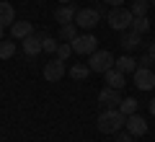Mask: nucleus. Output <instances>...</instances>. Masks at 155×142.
<instances>
[{
  "mask_svg": "<svg viewBox=\"0 0 155 142\" xmlns=\"http://www.w3.org/2000/svg\"><path fill=\"white\" fill-rule=\"evenodd\" d=\"M44 52V34H31L23 39V54L26 57H36Z\"/></svg>",
  "mask_w": 155,
  "mask_h": 142,
  "instance_id": "obj_8",
  "label": "nucleus"
},
{
  "mask_svg": "<svg viewBox=\"0 0 155 142\" xmlns=\"http://www.w3.org/2000/svg\"><path fill=\"white\" fill-rule=\"evenodd\" d=\"M44 80L47 83H57V80H62V78H65V60H60V57H54V60H49L44 65Z\"/></svg>",
  "mask_w": 155,
  "mask_h": 142,
  "instance_id": "obj_7",
  "label": "nucleus"
},
{
  "mask_svg": "<svg viewBox=\"0 0 155 142\" xmlns=\"http://www.w3.org/2000/svg\"><path fill=\"white\" fill-rule=\"evenodd\" d=\"M137 62H140V60H134L132 54H124V57H119V60L114 62V67H116L119 72H124V75H127V72H134V70L140 67Z\"/></svg>",
  "mask_w": 155,
  "mask_h": 142,
  "instance_id": "obj_16",
  "label": "nucleus"
},
{
  "mask_svg": "<svg viewBox=\"0 0 155 142\" xmlns=\"http://www.w3.org/2000/svg\"><path fill=\"white\" fill-rule=\"evenodd\" d=\"M147 54H150V60L155 62V44H150V49H147Z\"/></svg>",
  "mask_w": 155,
  "mask_h": 142,
  "instance_id": "obj_27",
  "label": "nucleus"
},
{
  "mask_svg": "<svg viewBox=\"0 0 155 142\" xmlns=\"http://www.w3.org/2000/svg\"><path fill=\"white\" fill-rule=\"evenodd\" d=\"M147 8H150V0H132L129 3V11L134 16H147Z\"/></svg>",
  "mask_w": 155,
  "mask_h": 142,
  "instance_id": "obj_20",
  "label": "nucleus"
},
{
  "mask_svg": "<svg viewBox=\"0 0 155 142\" xmlns=\"http://www.w3.org/2000/svg\"><path fill=\"white\" fill-rule=\"evenodd\" d=\"M114 54H111L109 49H96L93 54H88V67H91V72H106V70H111L114 67Z\"/></svg>",
  "mask_w": 155,
  "mask_h": 142,
  "instance_id": "obj_3",
  "label": "nucleus"
},
{
  "mask_svg": "<svg viewBox=\"0 0 155 142\" xmlns=\"http://www.w3.org/2000/svg\"><path fill=\"white\" fill-rule=\"evenodd\" d=\"M57 47H60V39H52L44 34V52H54L57 54Z\"/></svg>",
  "mask_w": 155,
  "mask_h": 142,
  "instance_id": "obj_24",
  "label": "nucleus"
},
{
  "mask_svg": "<svg viewBox=\"0 0 155 142\" xmlns=\"http://www.w3.org/2000/svg\"><path fill=\"white\" fill-rule=\"evenodd\" d=\"M16 23V11L8 0H0V26H13Z\"/></svg>",
  "mask_w": 155,
  "mask_h": 142,
  "instance_id": "obj_15",
  "label": "nucleus"
},
{
  "mask_svg": "<svg viewBox=\"0 0 155 142\" xmlns=\"http://www.w3.org/2000/svg\"><path fill=\"white\" fill-rule=\"evenodd\" d=\"M5 39V26H0V41Z\"/></svg>",
  "mask_w": 155,
  "mask_h": 142,
  "instance_id": "obj_29",
  "label": "nucleus"
},
{
  "mask_svg": "<svg viewBox=\"0 0 155 142\" xmlns=\"http://www.w3.org/2000/svg\"><path fill=\"white\" fill-rule=\"evenodd\" d=\"M65 3H72V0H60V5H65Z\"/></svg>",
  "mask_w": 155,
  "mask_h": 142,
  "instance_id": "obj_30",
  "label": "nucleus"
},
{
  "mask_svg": "<svg viewBox=\"0 0 155 142\" xmlns=\"http://www.w3.org/2000/svg\"><path fill=\"white\" fill-rule=\"evenodd\" d=\"M106 5H111V8H119V5H124V0H104Z\"/></svg>",
  "mask_w": 155,
  "mask_h": 142,
  "instance_id": "obj_26",
  "label": "nucleus"
},
{
  "mask_svg": "<svg viewBox=\"0 0 155 142\" xmlns=\"http://www.w3.org/2000/svg\"><path fill=\"white\" fill-rule=\"evenodd\" d=\"M124 129H127L132 137H142L145 132H147V121H145V116H140V114H129Z\"/></svg>",
  "mask_w": 155,
  "mask_h": 142,
  "instance_id": "obj_11",
  "label": "nucleus"
},
{
  "mask_svg": "<svg viewBox=\"0 0 155 142\" xmlns=\"http://www.w3.org/2000/svg\"><path fill=\"white\" fill-rule=\"evenodd\" d=\"M137 101L134 98H122V104H119V111H122L124 116H129V114H137Z\"/></svg>",
  "mask_w": 155,
  "mask_h": 142,
  "instance_id": "obj_21",
  "label": "nucleus"
},
{
  "mask_svg": "<svg viewBox=\"0 0 155 142\" xmlns=\"http://www.w3.org/2000/svg\"><path fill=\"white\" fill-rule=\"evenodd\" d=\"M72 52H75V49H72L70 41H60V47H57V57H60V60H67Z\"/></svg>",
  "mask_w": 155,
  "mask_h": 142,
  "instance_id": "obj_23",
  "label": "nucleus"
},
{
  "mask_svg": "<svg viewBox=\"0 0 155 142\" xmlns=\"http://www.w3.org/2000/svg\"><path fill=\"white\" fill-rule=\"evenodd\" d=\"M101 23V13L98 8H80L75 16V26L83 28V31H91V28H96Z\"/></svg>",
  "mask_w": 155,
  "mask_h": 142,
  "instance_id": "obj_4",
  "label": "nucleus"
},
{
  "mask_svg": "<svg viewBox=\"0 0 155 142\" xmlns=\"http://www.w3.org/2000/svg\"><path fill=\"white\" fill-rule=\"evenodd\" d=\"M132 80H134V85H137L140 91H153V88H155V72L150 70V67L140 65L137 70L132 72Z\"/></svg>",
  "mask_w": 155,
  "mask_h": 142,
  "instance_id": "obj_6",
  "label": "nucleus"
},
{
  "mask_svg": "<svg viewBox=\"0 0 155 142\" xmlns=\"http://www.w3.org/2000/svg\"><path fill=\"white\" fill-rule=\"evenodd\" d=\"M98 132H104V134H116V132H122L124 124H127V116L122 114L119 109H104L98 114Z\"/></svg>",
  "mask_w": 155,
  "mask_h": 142,
  "instance_id": "obj_1",
  "label": "nucleus"
},
{
  "mask_svg": "<svg viewBox=\"0 0 155 142\" xmlns=\"http://www.w3.org/2000/svg\"><path fill=\"white\" fill-rule=\"evenodd\" d=\"M31 34H36V31H34V26H31V21H16L11 26V36L13 39H21V41H23V39L31 36Z\"/></svg>",
  "mask_w": 155,
  "mask_h": 142,
  "instance_id": "obj_14",
  "label": "nucleus"
},
{
  "mask_svg": "<svg viewBox=\"0 0 155 142\" xmlns=\"http://www.w3.org/2000/svg\"><path fill=\"white\" fill-rule=\"evenodd\" d=\"M88 75H91V67L88 65H72L70 67V78H72V80H85Z\"/></svg>",
  "mask_w": 155,
  "mask_h": 142,
  "instance_id": "obj_18",
  "label": "nucleus"
},
{
  "mask_svg": "<svg viewBox=\"0 0 155 142\" xmlns=\"http://www.w3.org/2000/svg\"><path fill=\"white\" fill-rule=\"evenodd\" d=\"M116 142H132V134L129 132H116Z\"/></svg>",
  "mask_w": 155,
  "mask_h": 142,
  "instance_id": "obj_25",
  "label": "nucleus"
},
{
  "mask_svg": "<svg viewBox=\"0 0 155 142\" xmlns=\"http://www.w3.org/2000/svg\"><path fill=\"white\" fill-rule=\"evenodd\" d=\"M119 44H122L124 52H132V49H137L140 44H142V34H137L134 28H127V31H122V36H119Z\"/></svg>",
  "mask_w": 155,
  "mask_h": 142,
  "instance_id": "obj_12",
  "label": "nucleus"
},
{
  "mask_svg": "<svg viewBox=\"0 0 155 142\" xmlns=\"http://www.w3.org/2000/svg\"><path fill=\"white\" fill-rule=\"evenodd\" d=\"M150 114H153V116H155V98H153V101H150Z\"/></svg>",
  "mask_w": 155,
  "mask_h": 142,
  "instance_id": "obj_28",
  "label": "nucleus"
},
{
  "mask_svg": "<svg viewBox=\"0 0 155 142\" xmlns=\"http://www.w3.org/2000/svg\"><path fill=\"white\" fill-rule=\"evenodd\" d=\"M98 104L104 106V109H119L122 96H119V91H116V88H109V85H106L104 91L98 93Z\"/></svg>",
  "mask_w": 155,
  "mask_h": 142,
  "instance_id": "obj_9",
  "label": "nucleus"
},
{
  "mask_svg": "<svg viewBox=\"0 0 155 142\" xmlns=\"http://www.w3.org/2000/svg\"><path fill=\"white\" fill-rule=\"evenodd\" d=\"M70 44H72V49H75L78 54H93V52L98 49V39H96L93 34H88V31H85V34H78Z\"/></svg>",
  "mask_w": 155,
  "mask_h": 142,
  "instance_id": "obj_5",
  "label": "nucleus"
},
{
  "mask_svg": "<svg viewBox=\"0 0 155 142\" xmlns=\"http://www.w3.org/2000/svg\"><path fill=\"white\" fill-rule=\"evenodd\" d=\"M104 75H106V85H109V88H116V91H122V88L127 85V78H124V72H119L116 67L106 70Z\"/></svg>",
  "mask_w": 155,
  "mask_h": 142,
  "instance_id": "obj_13",
  "label": "nucleus"
},
{
  "mask_svg": "<svg viewBox=\"0 0 155 142\" xmlns=\"http://www.w3.org/2000/svg\"><path fill=\"white\" fill-rule=\"evenodd\" d=\"M78 11H80V8H78L75 3H65V5H60V8L54 11V18H57L60 26H65V23H75Z\"/></svg>",
  "mask_w": 155,
  "mask_h": 142,
  "instance_id": "obj_10",
  "label": "nucleus"
},
{
  "mask_svg": "<svg viewBox=\"0 0 155 142\" xmlns=\"http://www.w3.org/2000/svg\"><path fill=\"white\" fill-rule=\"evenodd\" d=\"M78 34H80V28L75 23H65V26H60V41H72Z\"/></svg>",
  "mask_w": 155,
  "mask_h": 142,
  "instance_id": "obj_17",
  "label": "nucleus"
},
{
  "mask_svg": "<svg viewBox=\"0 0 155 142\" xmlns=\"http://www.w3.org/2000/svg\"><path fill=\"white\" fill-rule=\"evenodd\" d=\"M132 21H134V13L129 8H124V5L109 11V26L114 31H127V28H132Z\"/></svg>",
  "mask_w": 155,
  "mask_h": 142,
  "instance_id": "obj_2",
  "label": "nucleus"
},
{
  "mask_svg": "<svg viewBox=\"0 0 155 142\" xmlns=\"http://www.w3.org/2000/svg\"><path fill=\"white\" fill-rule=\"evenodd\" d=\"M132 28L137 34H145V31H150V21H147V16H134V21H132Z\"/></svg>",
  "mask_w": 155,
  "mask_h": 142,
  "instance_id": "obj_22",
  "label": "nucleus"
},
{
  "mask_svg": "<svg viewBox=\"0 0 155 142\" xmlns=\"http://www.w3.org/2000/svg\"><path fill=\"white\" fill-rule=\"evenodd\" d=\"M13 54H16V41L3 39V41H0V60H11Z\"/></svg>",
  "mask_w": 155,
  "mask_h": 142,
  "instance_id": "obj_19",
  "label": "nucleus"
},
{
  "mask_svg": "<svg viewBox=\"0 0 155 142\" xmlns=\"http://www.w3.org/2000/svg\"><path fill=\"white\" fill-rule=\"evenodd\" d=\"M150 3H153V8H155V0H150Z\"/></svg>",
  "mask_w": 155,
  "mask_h": 142,
  "instance_id": "obj_31",
  "label": "nucleus"
}]
</instances>
